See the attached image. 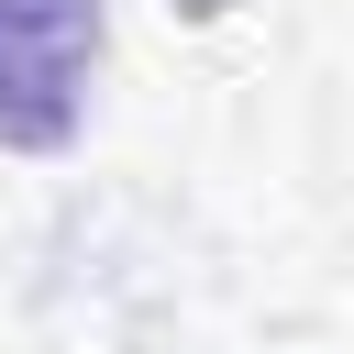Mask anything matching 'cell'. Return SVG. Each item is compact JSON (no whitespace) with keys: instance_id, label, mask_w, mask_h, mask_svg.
<instances>
[{"instance_id":"obj_1","label":"cell","mask_w":354,"mask_h":354,"mask_svg":"<svg viewBox=\"0 0 354 354\" xmlns=\"http://www.w3.org/2000/svg\"><path fill=\"white\" fill-rule=\"evenodd\" d=\"M100 44H111L100 0H0V144L11 155H55L88 122Z\"/></svg>"}]
</instances>
